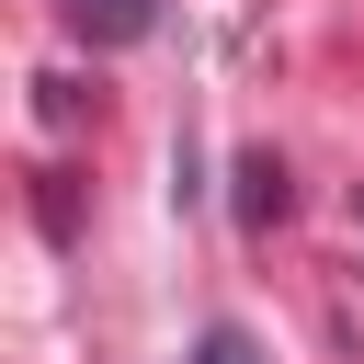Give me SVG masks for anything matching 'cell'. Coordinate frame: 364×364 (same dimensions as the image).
Returning <instances> with one entry per match:
<instances>
[{"instance_id":"cell-3","label":"cell","mask_w":364,"mask_h":364,"mask_svg":"<svg viewBox=\"0 0 364 364\" xmlns=\"http://www.w3.org/2000/svg\"><path fill=\"white\" fill-rule=\"evenodd\" d=\"M193 364H262V353H250V330H205V341H193Z\"/></svg>"},{"instance_id":"cell-1","label":"cell","mask_w":364,"mask_h":364,"mask_svg":"<svg viewBox=\"0 0 364 364\" xmlns=\"http://www.w3.org/2000/svg\"><path fill=\"white\" fill-rule=\"evenodd\" d=\"M68 11V34H91V46H136L148 23H159V0H57Z\"/></svg>"},{"instance_id":"cell-2","label":"cell","mask_w":364,"mask_h":364,"mask_svg":"<svg viewBox=\"0 0 364 364\" xmlns=\"http://www.w3.org/2000/svg\"><path fill=\"white\" fill-rule=\"evenodd\" d=\"M239 182H250V193H239V216H250V228H273V216H284V171H273V159H250Z\"/></svg>"}]
</instances>
